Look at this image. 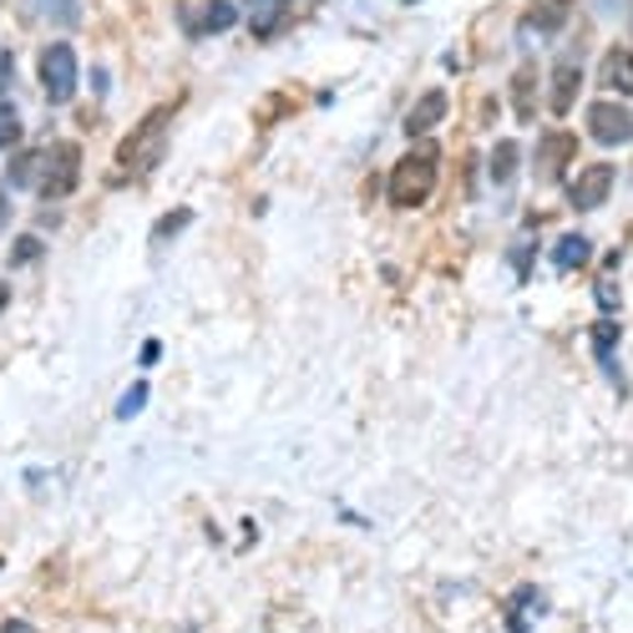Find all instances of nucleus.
I'll return each mask as SVG.
<instances>
[{"label":"nucleus","mask_w":633,"mask_h":633,"mask_svg":"<svg viewBox=\"0 0 633 633\" xmlns=\"http://www.w3.org/2000/svg\"><path fill=\"white\" fill-rule=\"evenodd\" d=\"M436 178H441V162H436L431 147H416L391 168V203L396 208H421L436 193Z\"/></svg>","instance_id":"f257e3e1"},{"label":"nucleus","mask_w":633,"mask_h":633,"mask_svg":"<svg viewBox=\"0 0 633 633\" xmlns=\"http://www.w3.org/2000/svg\"><path fill=\"white\" fill-rule=\"evenodd\" d=\"M36 77H41V92L52 97V102H71L77 97V52H71L67 41H52V46H41L36 56Z\"/></svg>","instance_id":"f03ea898"},{"label":"nucleus","mask_w":633,"mask_h":633,"mask_svg":"<svg viewBox=\"0 0 633 633\" xmlns=\"http://www.w3.org/2000/svg\"><path fill=\"white\" fill-rule=\"evenodd\" d=\"M81 178V147L77 143H56L46 158H41V178H36V193L46 203H61L71 199V188Z\"/></svg>","instance_id":"7ed1b4c3"},{"label":"nucleus","mask_w":633,"mask_h":633,"mask_svg":"<svg viewBox=\"0 0 633 633\" xmlns=\"http://www.w3.org/2000/svg\"><path fill=\"white\" fill-rule=\"evenodd\" d=\"M162 133H168V112L158 106V112H147V117L137 122L133 133H127V137L117 143V168H122V172H143L147 162L158 158Z\"/></svg>","instance_id":"20e7f679"},{"label":"nucleus","mask_w":633,"mask_h":633,"mask_svg":"<svg viewBox=\"0 0 633 633\" xmlns=\"http://www.w3.org/2000/svg\"><path fill=\"white\" fill-rule=\"evenodd\" d=\"M588 133H594V143H603V147L633 143V112L619 102H594L588 106Z\"/></svg>","instance_id":"39448f33"},{"label":"nucleus","mask_w":633,"mask_h":633,"mask_svg":"<svg viewBox=\"0 0 633 633\" xmlns=\"http://www.w3.org/2000/svg\"><path fill=\"white\" fill-rule=\"evenodd\" d=\"M613 193V168L608 162H594V168H583L578 178H573V188H567V199H573V208L594 213L598 203Z\"/></svg>","instance_id":"423d86ee"},{"label":"nucleus","mask_w":633,"mask_h":633,"mask_svg":"<svg viewBox=\"0 0 633 633\" xmlns=\"http://www.w3.org/2000/svg\"><path fill=\"white\" fill-rule=\"evenodd\" d=\"M578 152V137L573 133H547L542 137V147H538V178L542 183H557L563 178V162Z\"/></svg>","instance_id":"0eeeda50"},{"label":"nucleus","mask_w":633,"mask_h":633,"mask_svg":"<svg viewBox=\"0 0 633 633\" xmlns=\"http://www.w3.org/2000/svg\"><path fill=\"white\" fill-rule=\"evenodd\" d=\"M447 112H451V97L441 92V87H431V92H421V97H416V106L406 112V133L410 137H426L436 122L447 117Z\"/></svg>","instance_id":"6e6552de"},{"label":"nucleus","mask_w":633,"mask_h":633,"mask_svg":"<svg viewBox=\"0 0 633 633\" xmlns=\"http://www.w3.org/2000/svg\"><path fill=\"white\" fill-rule=\"evenodd\" d=\"M578 87H583V71L573 67V61H557V67H553V92H547L553 117H567V106L578 102Z\"/></svg>","instance_id":"1a4fd4ad"},{"label":"nucleus","mask_w":633,"mask_h":633,"mask_svg":"<svg viewBox=\"0 0 633 633\" xmlns=\"http://www.w3.org/2000/svg\"><path fill=\"white\" fill-rule=\"evenodd\" d=\"M290 11V0H244V15H249L253 36H274V26L284 21Z\"/></svg>","instance_id":"9d476101"},{"label":"nucleus","mask_w":633,"mask_h":633,"mask_svg":"<svg viewBox=\"0 0 633 633\" xmlns=\"http://www.w3.org/2000/svg\"><path fill=\"white\" fill-rule=\"evenodd\" d=\"M603 81L613 87V92L633 97V52H623V46H613V52L603 56Z\"/></svg>","instance_id":"9b49d317"},{"label":"nucleus","mask_w":633,"mask_h":633,"mask_svg":"<svg viewBox=\"0 0 633 633\" xmlns=\"http://www.w3.org/2000/svg\"><path fill=\"white\" fill-rule=\"evenodd\" d=\"M567 5H573V0H542L538 11L528 15V26H532V31H542V36H553V31L567 21Z\"/></svg>","instance_id":"f8f14e48"},{"label":"nucleus","mask_w":633,"mask_h":633,"mask_svg":"<svg viewBox=\"0 0 633 633\" xmlns=\"http://www.w3.org/2000/svg\"><path fill=\"white\" fill-rule=\"evenodd\" d=\"M553 264H557V269H583V264H588V238H583V234H567L563 244L553 249Z\"/></svg>","instance_id":"ddd939ff"},{"label":"nucleus","mask_w":633,"mask_h":633,"mask_svg":"<svg viewBox=\"0 0 633 633\" xmlns=\"http://www.w3.org/2000/svg\"><path fill=\"white\" fill-rule=\"evenodd\" d=\"M234 21H238V11L228 5V0H208V11H203L199 31H203V36H218V31H228Z\"/></svg>","instance_id":"4468645a"},{"label":"nucleus","mask_w":633,"mask_h":633,"mask_svg":"<svg viewBox=\"0 0 633 633\" xmlns=\"http://www.w3.org/2000/svg\"><path fill=\"white\" fill-rule=\"evenodd\" d=\"M517 143H497V152H491V183H512V172H517Z\"/></svg>","instance_id":"2eb2a0df"},{"label":"nucleus","mask_w":633,"mask_h":633,"mask_svg":"<svg viewBox=\"0 0 633 633\" xmlns=\"http://www.w3.org/2000/svg\"><path fill=\"white\" fill-rule=\"evenodd\" d=\"M512 102H517V117H528V112H532V67L517 71V81H512Z\"/></svg>","instance_id":"dca6fc26"},{"label":"nucleus","mask_w":633,"mask_h":633,"mask_svg":"<svg viewBox=\"0 0 633 633\" xmlns=\"http://www.w3.org/2000/svg\"><path fill=\"white\" fill-rule=\"evenodd\" d=\"M11 178H15V183H31V188H36V178H41V152H21V158H15V168H11Z\"/></svg>","instance_id":"f3484780"},{"label":"nucleus","mask_w":633,"mask_h":633,"mask_svg":"<svg viewBox=\"0 0 633 633\" xmlns=\"http://www.w3.org/2000/svg\"><path fill=\"white\" fill-rule=\"evenodd\" d=\"M21 143V117H15V106L0 102V147H11Z\"/></svg>","instance_id":"a211bd4d"},{"label":"nucleus","mask_w":633,"mask_h":633,"mask_svg":"<svg viewBox=\"0 0 633 633\" xmlns=\"http://www.w3.org/2000/svg\"><path fill=\"white\" fill-rule=\"evenodd\" d=\"M188 224H193V213H188V208L168 213V218H162V224H158V238H172V234H178V228H188Z\"/></svg>","instance_id":"6ab92c4d"},{"label":"nucleus","mask_w":633,"mask_h":633,"mask_svg":"<svg viewBox=\"0 0 633 633\" xmlns=\"http://www.w3.org/2000/svg\"><path fill=\"white\" fill-rule=\"evenodd\" d=\"M143 400H147V385H133V391H127V400L117 406V416H122V421H127V416H137V410H143Z\"/></svg>","instance_id":"aec40b11"},{"label":"nucleus","mask_w":633,"mask_h":633,"mask_svg":"<svg viewBox=\"0 0 633 633\" xmlns=\"http://www.w3.org/2000/svg\"><path fill=\"white\" fill-rule=\"evenodd\" d=\"M36 249H41V238H26V244H15V264H31V259H36Z\"/></svg>","instance_id":"412c9836"},{"label":"nucleus","mask_w":633,"mask_h":633,"mask_svg":"<svg viewBox=\"0 0 633 633\" xmlns=\"http://www.w3.org/2000/svg\"><path fill=\"white\" fill-rule=\"evenodd\" d=\"M11 224V203H5V193H0V228Z\"/></svg>","instance_id":"4be33fe9"},{"label":"nucleus","mask_w":633,"mask_h":633,"mask_svg":"<svg viewBox=\"0 0 633 633\" xmlns=\"http://www.w3.org/2000/svg\"><path fill=\"white\" fill-rule=\"evenodd\" d=\"M0 633H36V629H31V623H5Z\"/></svg>","instance_id":"5701e85b"},{"label":"nucleus","mask_w":633,"mask_h":633,"mask_svg":"<svg viewBox=\"0 0 633 633\" xmlns=\"http://www.w3.org/2000/svg\"><path fill=\"white\" fill-rule=\"evenodd\" d=\"M5 71H11V61H5V56H0V92H5Z\"/></svg>","instance_id":"b1692460"},{"label":"nucleus","mask_w":633,"mask_h":633,"mask_svg":"<svg viewBox=\"0 0 633 633\" xmlns=\"http://www.w3.org/2000/svg\"><path fill=\"white\" fill-rule=\"evenodd\" d=\"M5 299H11V290H5V284H0V309H5Z\"/></svg>","instance_id":"393cba45"}]
</instances>
